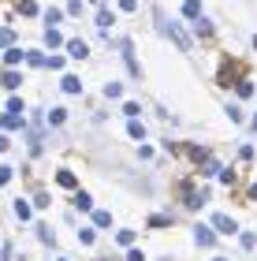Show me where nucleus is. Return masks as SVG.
Instances as JSON below:
<instances>
[{"mask_svg":"<svg viewBox=\"0 0 257 261\" xmlns=\"http://www.w3.org/2000/svg\"><path fill=\"white\" fill-rule=\"evenodd\" d=\"M4 183H11V168H8V164H0V187H4Z\"/></svg>","mask_w":257,"mask_h":261,"instance_id":"4be33fe9","label":"nucleus"},{"mask_svg":"<svg viewBox=\"0 0 257 261\" xmlns=\"http://www.w3.org/2000/svg\"><path fill=\"white\" fill-rule=\"evenodd\" d=\"M11 38H15L11 30H0V45H11Z\"/></svg>","mask_w":257,"mask_h":261,"instance_id":"5701e85b","label":"nucleus"},{"mask_svg":"<svg viewBox=\"0 0 257 261\" xmlns=\"http://www.w3.org/2000/svg\"><path fill=\"white\" fill-rule=\"evenodd\" d=\"M90 205H93L90 194H75V209H90Z\"/></svg>","mask_w":257,"mask_h":261,"instance_id":"dca6fc26","label":"nucleus"},{"mask_svg":"<svg viewBox=\"0 0 257 261\" xmlns=\"http://www.w3.org/2000/svg\"><path fill=\"white\" fill-rule=\"evenodd\" d=\"M4 86H8V90L19 86V75H15V71H8V75H4Z\"/></svg>","mask_w":257,"mask_h":261,"instance_id":"aec40b11","label":"nucleus"},{"mask_svg":"<svg viewBox=\"0 0 257 261\" xmlns=\"http://www.w3.org/2000/svg\"><path fill=\"white\" fill-rule=\"evenodd\" d=\"M4 60H8L11 67H15V64H22V60H26V53H22V49H11V45H8V56H4Z\"/></svg>","mask_w":257,"mask_h":261,"instance_id":"1a4fd4ad","label":"nucleus"},{"mask_svg":"<svg viewBox=\"0 0 257 261\" xmlns=\"http://www.w3.org/2000/svg\"><path fill=\"white\" fill-rule=\"evenodd\" d=\"M120 49H123V60H127V67H131V75L138 79V75H142V67H138V60H134V49H131V41H120Z\"/></svg>","mask_w":257,"mask_h":261,"instance_id":"7ed1b4c3","label":"nucleus"},{"mask_svg":"<svg viewBox=\"0 0 257 261\" xmlns=\"http://www.w3.org/2000/svg\"><path fill=\"white\" fill-rule=\"evenodd\" d=\"M56 183H60V187H75V175L71 172H60V175H56Z\"/></svg>","mask_w":257,"mask_h":261,"instance_id":"6ab92c4d","label":"nucleus"},{"mask_svg":"<svg viewBox=\"0 0 257 261\" xmlns=\"http://www.w3.org/2000/svg\"><path fill=\"white\" fill-rule=\"evenodd\" d=\"M127 130H131V138H146V127H142V123H138V116H134V120H131V127H127Z\"/></svg>","mask_w":257,"mask_h":261,"instance_id":"ddd939ff","label":"nucleus"},{"mask_svg":"<svg viewBox=\"0 0 257 261\" xmlns=\"http://www.w3.org/2000/svg\"><path fill=\"white\" fill-rule=\"evenodd\" d=\"M194 239L202 243V246H213V243H216V235L209 231V228H197V231H194Z\"/></svg>","mask_w":257,"mask_h":261,"instance_id":"0eeeda50","label":"nucleus"},{"mask_svg":"<svg viewBox=\"0 0 257 261\" xmlns=\"http://www.w3.org/2000/svg\"><path fill=\"white\" fill-rule=\"evenodd\" d=\"M250 198H257V183H253V187H250Z\"/></svg>","mask_w":257,"mask_h":261,"instance_id":"bb28decb","label":"nucleus"},{"mask_svg":"<svg viewBox=\"0 0 257 261\" xmlns=\"http://www.w3.org/2000/svg\"><path fill=\"white\" fill-rule=\"evenodd\" d=\"M127 261H146V254H142V250H131V254H127Z\"/></svg>","mask_w":257,"mask_h":261,"instance_id":"393cba45","label":"nucleus"},{"mask_svg":"<svg viewBox=\"0 0 257 261\" xmlns=\"http://www.w3.org/2000/svg\"><path fill=\"white\" fill-rule=\"evenodd\" d=\"M67 120V109H52L49 112V123H64Z\"/></svg>","mask_w":257,"mask_h":261,"instance_id":"2eb2a0df","label":"nucleus"},{"mask_svg":"<svg viewBox=\"0 0 257 261\" xmlns=\"http://www.w3.org/2000/svg\"><path fill=\"white\" fill-rule=\"evenodd\" d=\"M108 22H112V11H108V8H101V11H97V27H101V30H108Z\"/></svg>","mask_w":257,"mask_h":261,"instance_id":"f8f14e48","label":"nucleus"},{"mask_svg":"<svg viewBox=\"0 0 257 261\" xmlns=\"http://www.w3.org/2000/svg\"><path fill=\"white\" fill-rule=\"evenodd\" d=\"M120 93H123L120 82H108V86H104V97H120Z\"/></svg>","mask_w":257,"mask_h":261,"instance_id":"f3484780","label":"nucleus"},{"mask_svg":"<svg viewBox=\"0 0 257 261\" xmlns=\"http://www.w3.org/2000/svg\"><path fill=\"white\" fill-rule=\"evenodd\" d=\"M0 123H4L8 130H15V127H22V116L19 112H4V120H0Z\"/></svg>","mask_w":257,"mask_h":261,"instance_id":"6e6552de","label":"nucleus"},{"mask_svg":"<svg viewBox=\"0 0 257 261\" xmlns=\"http://www.w3.org/2000/svg\"><path fill=\"white\" fill-rule=\"evenodd\" d=\"M138 112H142V109H138V105H134V101H127V105H123V116H127V120H134V116H138Z\"/></svg>","mask_w":257,"mask_h":261,"instance_id":"a211bd4d","label":"nucleus"},{"mask_svg":"<svg viewBox=\"0 0 257 261\" xmlns=\"http://www.w3.org/2000/svg\"><path fill=\"white\" fill-rule=\"evenodd\" d=\"M15 217H22V220H30V205H26V201H22V198L15 201Z\"/></svg>","mask_w":257,"mask_h":261,"instance_id":"4468645a","label":"nucleus"},{"mask_svg":"<svg viewBox=\"0 0 257 261\" xmlns=\"http://www.w3.org/2000/svg\"><path fill=\"white\" fill-rule=\"evenodd\" d=\"M78 243L90 246V243H93V228H82V231H78Z\"/></svg>","mask_w":257,"mask_h":261,"instance_id":"412c9836","label":"nucleus"},{"mask_svg":"<svg viewBox=\"0 0 257 261\" xmlns=\"http://www.w3.org/2000/svg\"><path fill=\"white\" fill-rule=\"evenodd\" d=\"M216 261H224V257H216Z\"/></svg>","mask_w":257,"mask_h":261,"instance_id":"c85d7f7f","label":"nucleus"},{"mask_svg":"<svg viewBox=\"0 0 257 261\" xmlns=\"http://www.w3.org/2000/svg\"><path fill=\"white\" fill-rule=\"evenodd\" d=\"M183 15H186V19H197V15H202V0H186V4H183Z\"/></svg>","mask_w":257,"mask_h":261,"instance_id":"423d86ee","label":"nucleus"},{"mask_svg":"<svg viewBox=\"0 0 257 261\" xmlns=\"http://www.w3.org/2000/svg\"><path fill=\"white\" fill-rule=\"evenodd\" d=\"M120 8H123V11H134V8H138V0H120Z\"/></svg>","mask_w":257,"mask_h":261,"instance_id":"b1692460","label":"nucleus"},{"mask_svg":"<svg viewBox=\"0 0 257 261\" xmlns=\"http://www.w3.org/2000/svg\"><path fill=\"white\" fill-rule=\"evenodd\" d=\"M45 45H52V49H56V45H64V38H60V30H56V27L45 30Z\"/></svg>","mask_w":257,"mask_h":261,"instance_id":"9d476101","label":"nucleus"},{"mask_svg":"<svg viewBox=\"0 0 257 261\" xmlns=\"http://www.w3.org/2000/svg\"><path fill=\"white\" fill-rule=\"evenodd\" d=\"M213 228H216V231H224V235H235V231H239V228H235V220H231L227 213H216V217H213Z\"/></svg>","mask_w":257,"mask_h":261,"instance_id":"f03ea898","label":"nucleus"},{"mask_svg":"<svg viewBox=\"0 0 257 261\" xmlns=\"http://www.w3.org/2000/svg\"><path fill=\"white\" fill-rule=\"evenodd\" d=\"M164 30H168L172 38H175V45H179L183 53H190V49H194V45H190V34H186V30L179 27V22H172V27H164Z\"/></svg>","mask_w":257,"mask_h":261,"instance_id":"f257e3e1","label":"nucleus"},{"mask_svg":"<svg viewBox=\"0 0 257 261\" xmlns=\"http://www.w3.org/2000/svg\"><path fill=\"white\" fill-rule=\"evenodd\" d=\"M86 53H90V49H86V41H78V38H75V41H67V56H75V60H82Z\"/></svg>","mask_w":257,"mask_h":261,"instance_id":"20e7f679","label":"nucleus"},{"mask_svg":"<svg viewBox=\"0 0 257 261\" xmlns=\"http://www.w3.org/2000/svg\"><path fill=\"white\" fill-rule=\"evenodd\" d=\"M64 93H82V79H75V75H64Z\"/></svg>","mask_w":257,"mask_h":261,"instance_id":"39448f33","label":"nucleus"},{"mask_svg":"<svg viewBox=\"0 0 257 261\" xmlns=\"http://www.w3.org/2000/svg\"><path fill=\"white\" fill-rule=\"evenodd\" d=\"M253 127H257V116H253Z\"/></svg>","mask_w":257,"mask_h":261,"instance_id":"cd10ccee","label":"nucleus"},{"mask_svg":"<svg viewBox=\"0 0 257 261\" xmlns=\"http://www.w3.org/2000/svg\"><path fill=\"white\" fill-rule=\"evenodd\" d=\"M4 149H8V138H4V135H0V153H4Z\"/></svg>","mask_w":257,"mask_h":261,"instance_id":"a878e982","label":"nucleus"},{"mask_svg":"<svg viewBox=\"0 0 257 261\" xmlns=\"http://www.w3.org/2000/svg\"><path fill=\"white\" fill-rule=\"evenodd\" d=\"M93 224H97V228H108V224H112V213H93Z\"/></svg>","mask_w":257,"mask_h":261,"instance_id":"9b49d317","label":"nucleus"}]
</instances>
